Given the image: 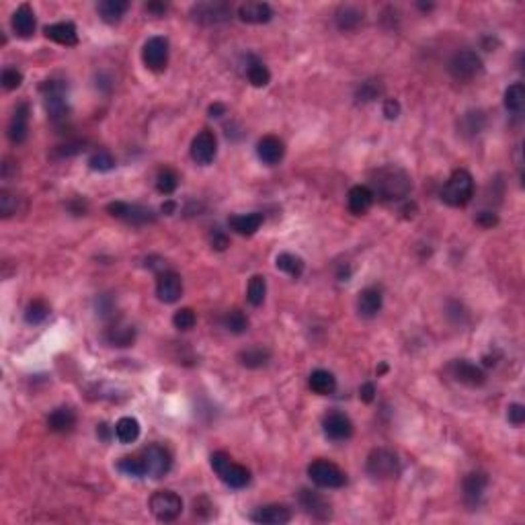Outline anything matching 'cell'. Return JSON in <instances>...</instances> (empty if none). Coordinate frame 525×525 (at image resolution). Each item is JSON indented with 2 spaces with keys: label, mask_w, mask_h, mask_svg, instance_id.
<instances>
[{
  "label": "cell",
  "mask_w": 525,
  "mask_h": 525,
  "mask_svg": "<svg viewBox=\"0 0 525 525\" xmlns=\"http://www.w3.org/2000/svg\"><path fill=\"white\" fill-rule=\"evenodd\" d=\"M17 206H19V199L15 193L2 189L0 191V216L2 217H10L13 214H17Z\"/></svg>",
  "instance_id": "7dc6e473"
},
{
  "label": "cell",
  "mask_w": 525,
  "mask_h": 525,
  "mask_svg": "<svg viewBox=\"0 0 525 525\" xmlns=\"http://www.w3.org/2000/svg\"><path fill=\"white\" fill-rule=\"evenodd\" d=\"M487 487H489V476L484 472H470L462 482L463 503L470 509L478 507L482 496L487 493Z\"/></svg>",
  "instance_id": "2e32d148"
},
{
  "label": "cell",
  "mask_w": 525,
  "mask_h": 525,
  "mask_svg": "<svg viewBox=\"0 0 525 525\" xmlns=\"http://www.w3.org/2000/svg\"><path fill=\"white\" fill-rule=\"evenodd\" d=\"M21 82H23V74H21L17 68H4V70H2V87H4L6 91L19 89Z\"/></svg>",
  "instance_id": "c3c4849f"
},
{
  "label": "cell",
  "mask_w": 525,
  "mask_h": 525,
  "mask_svg": "<svg viewBox=\"0 0 525 525\" xmlns=\"http://www.w3.org/2000/svg\"><path fill=\"white\" fill-rule=\"evenodd\" d=\"M224 329L228 331V333H232V335H243V333H247L248 331V318L245 312H240V310H230V312H226V316H224Z\"/></svg>",
  "instance_id": "8d00e7d4"
},
{
  "label": "cell",
  "mask_w": 525,
  "mask_h": 525,
  "mask_svg": "<svg viewBox=\"0 0 525 525\" xmlns=\"http://www.w3.org/2000/svg\"><path fill=\"white\" fill-rule=\"evenodd\" d=\"M474 197V179L468 171L458 168L452 173V177L445 181L441 189V201L452 208H463Z\"/></svg>",
  "instance_id": "7a4b0ae2"
},
{
  "label": "cell",
  "mask_w": 525,
  "mask_h": 525,
  "mask_svg": "<svg viewBox=\"0 0 525 525\" xmlns=\"http://www.w3.org/2000/svg\"><path fill=\"white\" fill-rule=\"evenodd\" d=\"M70 210H72L76 216H80V214H85V212H87V203H85V201H80V199H74V201H70Z\"/></svg>",
  "instance_id": "9f6ffc18"
},
{
  "label": "cell",
  "mask_w": 525,
  "mask_h": 525,
  "mask_svg": "<svg viewBox=\"0 0 525 525\" xmlns=\"http://www.w3.org/2000/svg\"><path fill=\"white\" fill-rule=\"evenodd\" d=\"M191 17L199 23L214 25V23H224L232 17V6L222 0H208V2H197L191 8Z\"/></svg>",
  "instance_id": "30bf717a"
},
{
  "label": "cell",
  "mask_w": 525,
  "mask_h": 525,
  "mask_svg": "<svg viewBox=\"0 0 525 525\" xmlns=\"http://www.w3.org/2000/svg\"><path fill=\"white\" fill-rule=\"evenodd\" d=\"M250 519L254 524L261 525H283L289 524L292 519V509L287 505H265V507H259Z\"/></svg>",
  "instance_id": "ffe728a7"
},
{
  "label": "cell",
  "mask_w": 525,
  "mask_h": 525,
  "mask_svg": "<svg viewBox=\"0 0 525 525\" xmlns=\"http://www.w3.org/2000/svg\"><path fill=\"white\" fill-rule=\"evenodd\" d=\"M148 507L158 522L168 524L183 513V498L173 491H156L148 501Z\"/></svg>",
  "instance_id": "8992f818"
},
{
  "label": "cell",
  "mask_w": 525,
  "mask_h": 525,
  "mask_svg": "<svg viewBox=\"0 0 525 525\" xmlns=\"http://www.w3.org/2000/svg\"><path fill=\"white\" fill-rule=\"evenodd\" d=\"M450 373L456 382H460L463 386H470V388H478L487 382V375L484 371L480 370L476 364L468 361V359H458L450 366Z\"/></svg>",
  "instance_id": "e0dca14e"
},
{
  "label": "cell",
  "mask_w": 525,
  "mask_h": 525,
  "mask_svg": "<svg viewBox=\"0 0 525 525\" xmlns=\"http://www.w3.org/2000/svg\"><path fill=\"white\" fill-rule=\"evenodd\" d=\"M283 154H285V146H283V142H281L279 138H275V136H265V138H261L259 144H257V156H259V160L265 162V164H269V166L281 162V160H283Z\"/></svg>",
  "instance_id": "603a6c76"
},
{
  "label": "cell",
  "mask_w": 525,
  "mask_h": 525,
  "mask_svg": "<svg viewBox=\"0 0 525 525\" xmlns=\"http://www.w3.org/2000/svg\"><path fill=\"white\" fill-rule=\"evenodd\" d=\"M127 8H129V2H127V0H103V2H99V6H96L99 17H101L105 23H109V25L120 23L122 17L127 13Z\"/></svg>",
  "instance_id": "4dcf8cb0"
},
{
  "label": "cell",
  "mask_w": 525,
  "mask_h": 525,
  "mask_svg": "<svg viewBox=\"0 0 525 525\" xmlns=\"http://www.w3.org/2000/svg\"><path fill=\"white\" fill-rule=\"evenodd\" d=\"M265 296H267V281H265V278L263 275H252L247 287L248 302L252 306H261L265 302Z\"/></svg>",
  "instance_id": "f35d334b"
},
{
  "label": "cell",
  "mask_w": 525,
  "mask_h": 525,
  "mask_svg": "<svg viewBox=\"0 0 525 525\" xmlns=\"http://www.w3.org/2000/svg\"><path fill=\"white\" fill-rule=\"evenodd\" d=\"M373 193L368 185H355L349 189V195H347V206H349V212L355 214V216H364L370 212V208L373 206Z\"/></svg>",
  "instance_id": "7402d4cb"
},
{
  "label": "cell",
  "mask_w": 525,
  "mask_h": 525,
  "mask_svg": "<svg viewBox=\"0 0 525 525\" xmlns=\"http://www.w3.org/2000/svg\"><path fill=\"white\" fill-rule=\"evenodd\" d=\"M115 437L120 443H134L140 437V423L134 417H124L115 425Z\"/></svg>",
  "instance_id": "d590c367"
},
{
  "label": "cell",
  "mask_w": 525,
  "mask_h": 525,
  "mask_svg": "<svg viewBox=\"0 0 525 525\" xmlns=\"http://www.w3.org/2000/svg\"><path fill=\"white\" fill-rule=\"evenodd\" d=\"M29 134V105L19 103L15 107V113L6 127V136L13 144H23Z\"/></svg>",
  "instance_id": "d6986e66"
},
{
  "label": "cell",
  "mask_w": 525,
  "mask_h": 525,
  "mask_svg": "<svg viewBox=\"0 0 525 525\" xmlns=\"http://www.w3.org/2000/svg\"><path fill=\"white\" fill-rule=\"evenodd\" d=\"M484 124H487V117H484L482 111H470V113H466L462 117V129L466 134H470V136L480 134Z\"/></svg>",
  "instance_id": "b9f144b4"
},
{
  "label": "cell",
  "mask_w": 525,
  "mask_h": 525,
  "mask_svg": "<svg viewBox=\"0 0 525 525\" xmlns=\"http://www.w3.org/2000/svg\"><path fill=\"white\" fill-rule=\"evenodd\" d=\"M308 476L320 489H340L347 482L345 472L337 463L329 462V460H314L308 466Z\"/></svg>",
  "instance_id": "52a82bcc"
},
{
  "label": "cell",
  "mask_w": 525,
  "mask_h": 525,
  "mask_svg": "<svg viewBox=\"0 0 525 525\" xmlns=\"http://www.w3.org/2000/svg\"><path fill=\"white\" fill-rule=\"evenodd\" d=\"M238 361L243 368H248V370H261L265 368L269 361H271V351L257 345V347H248V349H243L238 353Z\"/></svg>",
  "instance_id": "d4e9b609"
},
{
  "label": "cell",
  "mask_w": 525,
  "mask_h": 525,
  "mask_svg": "<svg viewBox=\"0 0 525 525\" xmlns=\"http://www.w3.org/2000/svg\"><path fill=\"white\" fill-rule=\"evenodd\" d=\"M476 224L478 226H482V228H493L498 224V217L494 212H480L478 216H476Z\"/></svg>",
  "instance_id": "816d5d0a"
},
{
  "label": "cell",
  "mask_w": 525,
  "mask_h": 525,
  "mask_svg": "<svg viewBox=\"0 0 525 525\" xmlns=\"http://www.w3.org/2000/svg\"><path fill=\"white\" fill-rule=\"evenodd\" d=\"M273 17V8L267 2H245L238 6V19L250 25L269 23Z\"/></svg>",
  "instance_id": "44dd1931"
},
{
  "label": "cell",
  "mask_w": 525,
  "mask_h": 525,
  "mask_svg": "<svg viewBox=\"0 0 525 525\" xmlns=\"http://www.w3.org/2000/svg\"><path fill=\"white\" fill-rule=\"evenodd\" d=\"M156 296L164 304H175L183 296V279L175 271H164L156 281Z\"/></svg>",
  "instance_id": "5bb4252c"
},
{
  "label": "cell",
  "mask_w": 525,
  "mask_h": 525,
  "mask_svg": "<svg viewBox=\"0 0 525 525\" xmlns=\"http://www.w3.org/2000/svg\"><path fill=\"white\" fill-rule=\"evenodd\" d=\"M310 388L312 392L320 394V396H326V394H333L337 390V380L331 371L326 370H314L310 373L308 380Z\"/></svg>",
  "instance_id": "1f68e13d"
},
{
  "label": "cell",
  "mask_w": 525,
  "mask_h": 525,
  "mask_svg": "<svg viewBox=\"0 0 525 525\" xmlns=\"http://www.w3.org/2000/svg\"><path fill=\"white\" fill-rule=\"evenodd\" d=\"M177 187H179V175H177L173 168H162V171L156 175V189H158L162 195L175 193Z\"/></svg>",
  "instance_id": "60d3db41"
},
{
  "label": "cell",
  "mask_w": 525,
  "mask_h": 525,
  "mask_svg": "<svg viewBox=\"0 0 525 525\" xmlns=\"http://www.w3.org/2000/svg\"><path fill=\"white\" fill-rule=\"evenodd\" d=\"M39 91L43 94V103H45V109H48V115L52 122H66L68 113H70V107H68V85L64 80H45Z\"/></svg>",
  "instance_id": "277c9868"
},
{
  "label": "cell",
  "mask_w": 525,
  "mask_h": 525,
  "mask_svg": "<svg viewBox=\"0 0 525 525\" xmlns=\"http://www.w3.org/2000/svg\"><path fill=\"white\" fill-rule=\"evenodd\" d=\"M450 74L460 80V82H468L472 78H476L482 72V60L476 52L472 50H462L458 54H454V58L450 60Z\"/></svg>",
  "instance_id": "ba28073f"
},
{
  "label": "cell",
  "mask_w": 525,
  "mask_h": 525,
  "mask_svg": "<svg viewBox=\"0 0 525 525\" xmlns=\"http://www.w3.org/2000/svg\"><path fill=\"white\" fill-rule=\"evenodd\" d=\"M217 154V140L216 134L210 131V129H203L199 131L193 142H191V158L201 164V166H208L214 162V158Z\"/></svg>",
  "instance_id": "4fadbf2b"
},
{
  "label": "cell",
  "mask_w": 525,
  "mask_h": 525,
  "mask_svg": "<svg viewBox=\"0 0 525 525\" xmlns=\"http://www.w3.org/2000/svg\"><path fill=\"white\" fill-rule=\"evenodd\" d=\"M142 460L146 466V476H150L154 480L164 478L173 468V458H171L168 450H164L162 445H148L142 452Z\"/></svg>",
  "instance_id": "8fae6325"
},
{
  "label": "cell",
  "mask_w": 525,
  "mask_h": 525,
  "mask_svg": "<svg viewBox=\"0 0 525 525\" xmlns=\"http://www.w3.org/2000/svg\"><path fill=\"white\" fill-rule=\"evenodd\" d=\"M384 115H386V120H396L401 115V103L396 99H386L384 101Z\"/></svg>",
  "instance_id": "f907efd6"
},
{
  "label": "cell",
  "mask_w": 525,
  "mask_h": 525,
  "mask_svg": "<svg viewBox=\"0 0 525 525\" xmlns=\"http://www.w3.org/2000/svg\"><path fill=\"white\" fill-rule=\"evenodd\" d=\"M359 398L364 402H373V398H375V386L371 384V382H368V384H364L361 388H359Z\"/></svg>",
  "instance_id": "db71d44e"
},
{
  "label": "cell",
  "mask_w": 525,
  "mask_h": 525,
  "mask_svg": "<svg viewBox=\"0 0 525 525\" xmlns=\"http://www.w3.org/2000/svg\"><path fill=\"white\" fill-rule=\"evenodd\" d=\"M228 224H230V228H232L236 234H240V236H252V234L261 228V224H263V214H259V212H252V214H238V216L230 217Z\"/></svg>",
  "instance_id": "f1b7e54d"
},
{
  "label": "cell",
  "mask_w": 525,
  "mask_h": 525,
  "mask_svg": "<svg viewBox=\"0 0 525 525\" xmlns=\"http://www.w3.org/2000/svg\"><path fill=\"white\" fill-rule=\"evenodd\" d=\"M247 76H248V82H250L252 87H257V89L267 87V85H269V80H271V72L267 70V66H265V64L259 62V60H252V62L248 64Z\"/></svg>",
  "instance_id": "74e56055"
},
{
  "label": "cell",
  "mask_w": 525,
  "mask_h": 525,
  "mask_svg": "<svg viewBox=\"0 0 525 525\" xmlns=\"http://www.w3.org/2000/svg\"><path fill=\"white\" fill-rule=\"evenodd\" d=\"M195 322H197V316H195V312L191 308L177 310L175 316H173V324H175L179 331H191V329L195 326Z\"/></svg>",
  "instance_id": "bcb514c9"
},
{
  "label": "cell",
  "mask_w": 525,
  "mask_h": 525,
  "mask_svg": "<svg viewBox=\"0 0 525 525\" xmlns=\"http://www.w3.org/2000/svg\"><path fill=\"white\" fill-rule=\"evenodd\" d=\"M507 419H509V423L511 425H515V427H522L525 423V406L524 404H519V402H513V404H509V408H507Z\"/></svg>",
  "instance_id": "681fc988"
},
{
  "label": "cell",
  "mask_w": 525,
  "mask_h": 525,
  "mask_svg": "<svg viewBox=\"0 0 525 525\" xmlns=\"http://www.w3.org/2000/svg\"><path fill=\"white\" fill-rule=\"evenodd\" d=\"M96 433H101V437H103V439H107V425H101V427L96 429Z\"/></svg>",
  "instance_id": "91938a15"
},
{
  "label": "cell",
  "mask_w": 525,
  "mask_h": 525,
  "mask_svg": "<svg viewBox=\"0 0 525 525\" xmlns=\"http://www.w3.org/2000/svg\"><path fill=\"white\" fill-rule=\"evenodd\" d=\"M357 310L364 318H373L382 310V292L377 287H366L357 298Z\"/></svg>",
  "instance_id": "f546056e"
},
{
  "label": "cell",
  "mask_w": 525,
  "mask_h": 525,
  "mask_svg": "<svg viewBox=\"0 0 525 525\" xmlns=\"http://www.w3.org/2000/svg\"><path fill=\"white\" fill-rule=\"evenodd\" d=\"M142 60L146 64L148 70L152 72H162L168 64V39L162 35H154L144 43L142 50Z\"/></svg>",
  "instance_id": "7c38bea8"
},
{
  "label": "cell",
  "mask_w": 525,
  "mask_h": 525,
  "mask_svg": "<svg viewBox=\"0 0 525 525\" xmlns=\"http://www.w3.org/2000/svg\"><path fill=\"white\" fill-rule=\"evenodd\" d=\"M105 340L111 347H131L134 340H136V329L127 326V324H113V326L107 329Z\"/></svg>",
  "instance_id": "d6a6232c"
},
{
  "label": "cell",
  "mask_w": 525,
  "mask_h": 525,
  "mask_svg": "<svg viewBox=\"0 0 525 525\" xmlns=\"http://www.w3.org/2000/svg\"><path fill=\"white\" fill-rule=\"evenodd\" d=\"M335 23L340 31H353L364 23V10L353 4H343L335 13Z\"/></svg>",
  "instance_id": "4316f807"
},
{
  "label": "cell",
  "mask_w": 525,
  "mask_h": 525,
  "mask_svg": "<svg viewBox=\"0 0 525 525\" xmlns=\"http://www.w3.org/2000/svg\"><path fill=\"white\" fill-rule=\"evenodd\" d=\"M210 115H212V117H222V115H226V107H224L222 103H214V105L210 107Z\"/></svg>",
  "instance_id": "6f0895ef"
},
{
  "label": "cell",
  "mask_w": 525,
  "mask_h": 525,
  "mask_svg": "<svg viewBox=\"0 0 525 525\" xmlns=\"http://www.w3.org/2000/svg\"><path fill=\"white\" fill-rule=\"evenodd\" d=\"M505 109L511 113H522L525 107V87L524 82H513L507 91H505Z\"/></svg>",
  "instance_id": "e575fe53"
},
{
  "label": "cell",
  "mask_w": 525,
  "mask_h": 525,
  "mask_svg": "<svg viewBox=\"0 0 525 525\" xmlns=\"http://www.w3.org/2000/svg\"><path fill=\"white\" fill-rule=\"evenodd\" d=\"M43 33H45L48 39L60 43V45H76V43H78V31H76L74 23H68V21L48 25V27L43 29Z\"/></svg>",
  "instance_id": "484cf974"
},
{
  "label": "cell",
  "mask_w": 525,
  "mask_h": 525,
  "mask_svg": "<svg viewBox=\"0 0 525 525\" xmlns=\"http://www.w3.org/2000/svg\"><path fill=\"white\" fill-rule=\"evenodd\" d=\"M275 265H278L279 271L287 273L289 278H294V279L302 278L304 267H306V265H304V259H302V257H298V254H294V252H281V254H278Z\"/></svg>",
  "instance_id": "836d02e7"
},
{
  "label": "cell",
  "mask_w": 525,
  "mask_h": 525,
  "mask_svg": "<svg viewBox=\"0 0 525 525\" xmlns=\"http://www.w3.org/2000/svg\"><path fill=\"white\" fill-rule=\"evenodd\" d=\"M322 429L324 435L331 441H347L353 435V423L345 412H329L322 421Z\"/></svg>",
  "instance_id": "ac0fdd59"
},
{
  "label": "cell",
  "mask_w": 525,
  "mask_h": 525,
  "mask_svg": "<svg viewBox=\"0 0 525 525\" xmlns=\"http://www.w3.org/2000/svg\"><path fill=\"white\" fill-rule=\"evenodd\" d=\"M210 463L220 476V480L228 484L230 489H245L250 482V472L245 466L232 462V458L226 452H214L210 456Z\"/></svg>",
  "instance_id": "3957f363"
},
{
  "label": "cell",
  "mask_w": 525,
  "mask_h": 525,
  "mask_svg": "<svg viewBox=\"0 0 525 525\" xmlns=\"http://www.w3.org/2000/svg\"><path fill=\"white\" fill-rule=\"evenodd\" d=\"M366 470L371 478H380V480L396 478L401 474V460H398L396 452H392L388 447H375V450H371L368 460H366Z\"/></svg>",
  "instance_id": "5b68a950"
},
{
  "label": "cell",
  "mask_w": 525,
  "mask_h": 525,
  "mask_svg": "<svg viewBox=\"0 0 525 525\" xmlns=\"http://www.w3.org/2000/svg\"><path fill=\"white\" fill-rule=\"evenodd\" d=\"M48 427L54 433H70L76 427V412L70 406H60L48 417Z\"/></svg>",
  "instance_id": "83f0119b"
},
{
  "label": "cell",
  "mask_w": 525,
  "mask_h": 525,
  "mask_svg": "<svg viewBox=\"0 0 525 525\" xmlns=\"http://www.w3.org/2000/svg\"><path fill=\"white\" fill-rule=\"evenodd\" d=\"M146 10L152 13V15H164L166 4H162V2H148V4H146Z\"/></svg>",
  "instance_id": "11a10c76"
},
{
  "label": "cell",
  "mask_w": 525,
  "mask_h": 525,
  "mask_svg": "<svg viewBox=\"0 0 525 525\" xmlns=\"http://www.w3.org/2000/svg\"><path fill=\"white\" fill-rule=\"evenodd\" d=\"M173 210H175V203H171V201H168L166 206H162V212H166L168 216L173 214Z\"/></svg>",
  "instance_id": "680465c9"
},
{
  "label": "cell",
  "mask_w": 525,
  "mask_h": 525,
  "mask_svg": "<svg viewBox=\"0 0 525 525\" xmlns=\"http://www.w3.org/2000/svg\"><path fill=\"white\" fill-rule=\"evenodd\" d=\"M10 25H13V31L17 33L19 37L27 39L35 33V13L29 4H21L15 13H13V19H10Z\"/></svg>",
  "instance_id": "cb8c5ba5"
},
{
  "label": "cell",
  "mask_w": 525,
  "mask_h": 525,
  "mask_svg": "<svg viewBox=\"0 0 525 525\" xmlns=\"http://www.w3.org/2000/svg\"><path fill=\"white\" fill-rule=\"evenodd\" d=\"M298 503L300 507L308 513L310 517L314 519H320V522H326L331 519V503L316 491H310V489H302L300 494H298Z\"/></svg>",
  "instance_id": "9a60e30c"
},
{
  "label": "cell",
  "mask_w": 525,
  "mask_h": 525,
  "mask_svg": "<svg viewBox=\"0 0 525 525\" xmlns=\"http://www.w3.org/2000/svg\"><path fill=\"white\" fill-rule=\"evenodd\" d=\"M380 94H382V85H380V80H366V82H361V87L357 89L355 99H357L359 103H370L373 99H377Z\"/></svg>",
  "instance_id": "ee69618b"
},
{
  "label": "cell",
  "mask_w": 525,
  "mask_h": 525,
  "mask_svg": "<svg viewBox=\"0 0 525 525\" xmlns=\"http://www.w3.org/2000/svg\"><path fill=\"white\" fill-rule=\"evenodd\" d=\"M50 316V306L43 300H33L31 304L25 310V320L29 324H39Z\"/></svg>",
  "instance_id": "7bdbcfd3"
},
{
  "label": "cell",
  "mask_w": 525,
  "mask_h": 525,
  "mask_svg": "<svg viewBox=\"0 0 525 525\" xmlns=\"http://www.w3.org/2000/svg\"><path fill=\"white\" fill-rule=\"evenodd\" d=\"M117 470L124 472L125 476H131V478H142L146 476V466H144V460L142 458H136V456H125L117 463Z\"/></svg>",
  "instance_id": "ab89813d"
},
{
  "label": "cell",
  "mask_w": 525,
  "mask_h": 525,
  "mask_svg": "<svg viewBox=\"0 0 525 525\" xmlns=\"http://www.w3.org/2000/svg\"><path fill=\"white\" fill-rule=\"evenodd\" d=\"M370 189L373 197L390 203V201H402L408 197L412 189V179L410 175L396 166V164H386L373 171L370 177Z\"/></svg>",
  "instance_id": "6da1fadb"
},
{
  "label": "cell",
  "mask_w": 525,
  "mask_h": 525,
  "mask_svg": "<svg viewBox=\"0 0 525 525\" xmlns=\"http://www.w3.org/2000/svg\"><path fill=\"white\" fill-rule=\"evenodd\" d=\"M107 212L117 220H124L131 226H146L156 222V214L150 208L138 206V203H125V201H113L107 206Z\"/></svg>",
  "instance_id": "9c48e42d"
},
{
  "label": "cell",
  "mask_w": 525,
  "mask_h": 525,
  "mask_svg": "<svg viewBox=\"0 0 525 525\" xmlns=\"http://www.w3.org/2000/svg\"><path fill=\"white\" fill-rule=\"evenodd\" d=\"M210 243H212V247L216 248V250H224V248L230 245V240H228V236L224 234V232H220V230H214L212 232V236H210Z\"/></svg>",
  "instance_id": "f5cc1de1"
},
{
  "label": "cell",
  "mask_w": 525,
  "mask_h": 525,
  "mask_svg": "<svg viewBox=\"0 0 525 525\" xmlns=\"http://www.w3.org/2000/svg\"><path fill=\"white\" fill-rule=\"evenodd\" d=\"M89 166L93 171H96V173H109L111 168H115V160H113V156L109 154V152L101 150V152H94L89 158Z\"/></svg>",
  "instance_id": "f6af8a7d"
}]
</instances>
